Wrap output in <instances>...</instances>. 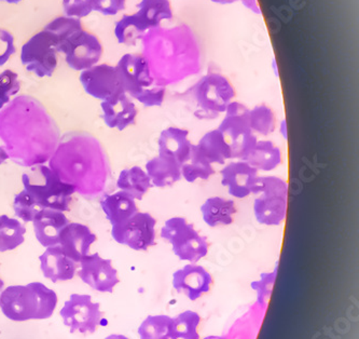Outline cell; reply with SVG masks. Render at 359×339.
Listing matches in <instances>:
<instances>
[{
    "mask_svg": "<svg viewBox=\"0 0 359 339\" xmlns=\"http://www.w3.org/2000/svg\"><path fill=\"white\" fill-rule=\"evenodd\" d=\"M142 42V56L156 84L166 87L200 72V42L188 24L152 28Z\"/></svg>",
    "mask_w": 359,
    "mask_h": 339,
    "instance_id": "obj_3",
    "label": "cell"
},
{
    "mask_svg": "<svg viewBox=\"0 0 359 339\" xmlns=\"http://www.w3.org/2000/svg\"><path fill=\"white\" fill-rule=\"evenodd\" d=\"M194 103L200 115L214 119L224 114L229 104L236 100V92L228 77L219 73L202 76L191 88Z\"/></svg>",
    "mask_w": 359,
    "mask_h": 339,
    "instance_id": "obj_8",
    "label": "cell"
},
{
    "mask_svg": "<svg viewBox=\"0 0 359 339\" xmlns=\"http://www.w3.org/2000/svg\"><path fill=\"white\" fill-rule=\"evenodd\" d=\"M114 67L117 70L122 89L132 98L156 84L148 62L142 54H123Z\"/></svg>",
    "mask_w": 359,
    "mask_h": 339,
    "instance_id": "obj_14",
    "label": "cell"
},
{
    "mask_svg": "<svg viewBox=\"0 0 359 339\" xmlns=\"http://www.w3.org/2000/svg\"><path fill=\"white\" fill-rule=\"evenodd\" d=\"M245 161L254 166L259 173H266L274 171L283 164V152L280 146L276 145L272 140L258 138L254 149Z\"/></svg>",
    "mask_w": 359,
    "mask_h": 339,
    "instance_id": "obj_28",
    "label": "cell"
},
{
    "mask_svg": "<svg viewBox=\"0 0 359 339\" xmlns=\"http://www.w3.org/2000/svg\"><path fill=\"white\" fill-rule=\"evenodd\" d=\"M204 339H224V337L220 336H208L205 337Z\"/></svg>",
    "mask_w": 359,
    "mask_h": 339,
    "instance_id": "obj_50",
    "label": "cell"
},
{
    "mask_svg": "<svg viewBox=\"0 0 359 339\" xmlns=\"http://www.w3.org/2000/svg\"><path fill=\"white\" fill-rule=\"evenodd\" d=\"M57 295L40 282L8 286L0 295V308L12 321L45 320L53 314Z\"/></svg>",
    "mask_w": 359,
    "mask_h": 339,
    "instance_id": "obj_4",
    "label": "cell"
},
{
    "mask_svg": "<svg viewBox=\"0 0 359 339\" xmlns=\"http://www.w3.org/2000/svg\"><path fill=\"white\" fill-rule=\"evenodd\" d=\"M156 218L148 212L138 211L122 224L111 226V236L114 241L132 250L147 251L156 246Z\"/></svg>",
    "mask_w": 359,
    "mask_h": 339,
    "instance_id": "obj_11",
    "label": "cell"
},
{
    "mask_svg": "<svg viewBox=\"0 0 359 339\" xmlns=\"http://www.w3.org/2000/svg\"><path fill=\"white\" fill-rule=\"evenodd\" d=\"M4 286H5V282H4L1 279H0V293H1V291L4 290Z\"/></svg>",
    "mask_w": 359,
    "mask_h": 339,
    "instance_id": "obj_51",
    "label": "cell"
},
{
    "mask_svg": "<svg viewBox=\"0 0 359 339\" xmlns=\"http://www.w3.org/2000/svg\"><path fill=\"white\" fill-rule=\"evenodd\" d=\"M60 138L55 120L33 96H17L0 110V140L14 164L25 168L45 164Z\"/></svg>",
    "mask_w": 359,
    "mask_h": 339,
    "instance_id": "obj_1",
    "label": "cell"
},
{
    "mask_svg": "<svg viewBox=\"0 0 359 339\" xmlns=\"http://www.w3.org/2000/svg\"><path fill=\"white\" fill-rule=\"evenodd\" d=\"M240 3L242 4L246 9L256 14V15H262V10L258 0H240Z\"/></svg>",
    "mask_w": 359,
    "mask_h": 339,
    "instance_id": "obj_44",
    "label": "cell"
},
{
    "mask_svg": "<svg viewBox=\"0 0 359 339\" xmlns=\"http://www.w3.org/2000/svg\"><path fill=\"white\" fill-rule=\"evenodd\" d=\"M214 174V166L194 148V144L189 160L182 166V178L188 182H196L210 180Z\"/></svg>",
    "mask_w": 359,
    "mask_h": 339,
    "instance_id": "obj_35",
    "label": "cell"
},
{
    "mask_svg": "<svg viewBox=\"0 0 359 339\" xmlns=\"http://www.w3.org/2000/svg\"><path fill=\"white\" fill-rule=\"evenodd\" d=\"M32 222L38 242L45 248H50L59 246L60 234L70 220L61 211L42 208Z\"/></svg>",
    "mask_w": 359,
    "mask_h": 339,
    "instance_id": "obj_22",
    "label": "cell"
},
{
    "mask_svg": "<svg viewBox=\"0 0 359 339\" xmlns=\"http://www.w3.org/2000/svg\"><path fill=\"white\" fill-rule=\"evenodd\" d=\"M116 185L122 192L131 194L136 201H140L152 188L149 176L144 168L134 166L124 168L118 176Z\"/></svg>",
    "mask_w": 359,
    "mask_h": 339,
    "instance_id": "obj_30",
    "label": "cell"
},
{
    "mask_svg": "<svg viewBox=\"0 0 359 339\" xmlns=\"http://www.w3.org/2000/svg\"><path fill=\"white\" fill-rule=\"evenodd\" d=\"M188 130L180 126H168L158 138V154L180 164H186L191 156L194 143Z\"/></svg>",
    "mask_w": 359,
    "mask_h": 339,
    "instance_id": "obj_21",
    "label": "cell"
},
{
    "mask_svg": "<svg viewBox=\"0 0 359 339\" xmlns=\"http://www.w3.org/2000/svg\"><path fill=\"white\" fill-rule=\"evenodd\" d=\"M201 317L198 312L186 310L173 318L170 324V339H200L198 326Z\"/></svg>",
    "mask_w": 359,
    "mask_h": 339,
    "instance_id": "obj_34",
    "label": "cell"
},
{
    "mask_svg": "<svg viewBox=\"0 0 359 339\" xmlns=\"http://www.w3.org/2000/svg\"><path fill=\"white\" fill-rule=\"evenodd\" d=\"M200 211L208 227L216 228L233 224L238 208L234 200L212 196L204 201Z\"/></svg>",
    "mask_w": 359,
    "mask_h": 339,
    "instance_id": "obj_24",
    "label": "cell"
},
{
    "mask_svg": "<svg viewBox=\"0 0 359 339\" xmlns=\"http://www.w3.org/2000/svg\"><path fill=\"white\" fill-rule=\"evenodd\" d=\"M42 208H43L34 199V197L25 190H22L14 197V214L24 222H33L35 216Z\"/></svg>",
    "mask_w": 359,
    "mask_h": 339,
    "instance_id": "obj_38",
    "label": "cell"
},
{
    "mask_svg": "<svg viewBox=\"0 0 359 339\" xmlns=\"http://www.w3.org/2000/svg\"><path fill=\"white\" fill-rule=\"evenodd\" d=\"M280 133L284 140H287V122L285 119H283L282 121H280Z\"/></svg>",
    "mask_w": 359,
    "mask_h": 339,
    "instance_id": "obj_46",
    "label": "cell"
},
{
    "mask_svg": "<svg viewBox=\"0 0 359 339\" xmlns=\"http://www.w3.org/2000/svg\"><path fill=\"white\" fill-rule=\"evenodd\" d=\"M8 159H9V156H8L5 146L0 145V166H1L4 162L7 161Z\"/></svg>",
    "mask_w": 359,
    "mask_h": 339,
    "instance_id": "obj_45",
    "label": "cell"
},
{
    "mask_svg": "<svg viewBox=\"0 0 359 339\" xmlns=\"http://www.w3.org/2000/svg\"><path fill=\"white\" fill-rule=\"evenodd\" d=\"M173 318L166 314L148 316L142 321L138 334L140 339H170V324Z\"/></svg>",
    "mask_w": 359,
    "mask_h": 339,
    "instance_id": "obj_37",
    "label": "cell"
},
{
    "mask_svg": "<svg viewBox=\"0 0 359 339\" xmlns=\"http://www.w3.org/2000/svg\"><path fill=\"white\" fill-rule=\"evenodd\" d=\"M21 89L19 76L13 70L6 69L0 73V110L11 102L12 96L17 95Z\"/></svg>",
    "mask_w": 359,
    "mask_h": 339,
    "instance_id": "obj_39",
    "label": "cell"
},
{
    "mask_svg": "<svg viewBox=\"0 0 359 339\" xmlns=\"http://www.w3.org/2000/svg\"><path fill=\"white\" fill-rule=\"evenodd\" d=\"M64 13L66 17L83 19L93 12V0H63Z\"/></svg>",
    "mask_w": 359,
    "mask_h": 339,
    "instance_id": "obj_41",
    "label": "cell"
},
{
    "mask_svg": "<svg viewBox=\"0 0 359 339\" xmlns=\"http://www.w3.org/2000/svg\"><path fill=\"white\" fill-rule=\"evenodd\" d=\"M161 238L172 246L174 254L182 262H198L208 256L210 244L194 224L182 216L170 218L161 228Z\"/></svg>",
    "mask_w": 359,
    "mask_h": 339,
    "instance_id": "obj_7",
    "label": "cell"
},
{
    "mask_svg": "<svg viewBox=\"0 0 359 339\" xmlns=\"http://www.w3.org/2000/svg\"><path fill=\"white\" fill-rule=\"evenodd\" d=\"M250 108L241 102L232 101L224 112L217 129L231 148L232 160H245L256 145L258 136L248 124Z\"/></svg>",
    "mask_w": 359,
    "mask_h": 339,
    "instance_id": "obj_9",
    "label": "cell"
},
{
    "mask_svg": "<svg viewBox=\"0 0 359 339\" xmlns=\"http://www.w3.org/2000/svg\"><path fill=\"white\" fill-rule=\"evenodd\" d=\"M26 227L18 218L0 215V252L19 248L25 240Z\"/></svg>",
    "mask_w": 359,
    "mask_h": 339,
    "instance_id": "obj_31",
    "label": "cell"
},
{
    "mask_svg": "<svg viewBox=\"0 0 359 339\" xmlns=\"http://www.w3.org/2000/svg\"><path fill=\"white\" fill-rule=\"evenodd\" d=\"M82 29H83V26L79 19L66 17V15L55 18L43 28V31L49 33L55 40L57 51L70 37H73L76 33Z\"/></svg>",
    "mask_w": 359,
    "mask_h": 339,
    "instance_id": "obj_36",
    "label": "cell"
},
{
    "mask_svg": "<svg viewBox=\"0 0 359 339\" xmlns=\"http://www.w3.org/2000/svg\"><path fill=\"white\" fill-rule=\"evenodd\" d=\"M79 270L76 274L84 284L100 293H112L114 286L120 284L118 272L112 266L111 260H106L95 253L80 260Z\"/></svg>",
    "mask_w": 359,
    "mask_h": 339,
    "instance_id": "obj_15",
    "label": "cell"
},
{
    "mask_svg": "<svg viewBox=\"0 0 359 339\" xmlns=\"http://www.w3.org/2000/svg\"><path fill=\"white\" fill-rule=\"evenodd\" d=\"M105 339H128V337L124 336V335L120 334H112L110 336L106 337Z\"/></svg>",
    "mask_w": 359,
    "mask_h": 339,
    "instance_id": "obj_48",
    "label": "cell"
},
{
    "mask_svg": "<svg viewBox=\"0 0 359 339\" xmlns=\"http://www.w3.org/2000/svg\"><path fill=\"white\" fill-rule=\"evenodd\" d=\"M49 168L86 199H100L109 192L111 171L107 152L88 132L72 131L61 136Z\"/></svg>",
    "mask_w": 359,
    "mask_h": 339,
    "instance_id": "obj_2",
    "label": "cell"
},
{
    "mask_svg": "<svg viewBox=\"0 0 359 339\" xmlns=\"http://www.w3.org/2000/svg\"><path fill=\"white\" fill-rule=\"evenodd\" d=\"M248 124L257 136H269L274 133L278 126L276 112L266 104H259L250 108Z\"/></svg>",
    "mask_w": 359,
    "mask_h": 339,
    "instance_id": "obj_33",
    "label": "cell"
},
{
    "mask_svg": "<svg viewBox=\"0 0 359 339\" xmlns=\"http://www.w3.org/2000/svg\"><path fill=\"white\" fill-rule=\"evenodd\" d=\"M194 148L212 166H224L226 161L232 160L231 148L218 129L206 132L198 143L194 144Z\"/></svg>",
    "mask_w": 359,
    "mask_h": 339,
    "instance_id": "obj_27",
    "label": "cell"
},
{
    "mask_svg": "<svg viewBox=\"0 0 359 339\" xmlns=\"http://www.w3.org/2000/svg\"><path fill=\"white\" fill-rule=\"evenodd\" d=\"M145 171L149 176L152 187H170L182 180V166L160 154L146 164Z\"/></svg>",
    "mask_w": 359,
    "mask_h": 339,
    "instance_id": "obj_26",
    "label": "cell"
},
{
    "mask_svg": "<svg viewBox=\"0 0 359 339\" xmlns=\"http://www.w3.org/2000/svg\"><path fill=\"white\" fill-rule=\"evenodd\" d=\"M259 175V172L245 160H231L220 170L222 185L234 199L250 197Z\"/></svg>",
    "mask_w": 359,
    "mask_h": 339,
    "instance_id": "obj_17",
    "label": "cell"
},
{
    "mask_svg": "<svg viewBox=\"0 0 359 339\" xmlns=\"http://www.w3.org/2000/svg\"><path fill=\"white\" fill-rule=\"evenodd\" d=\"M114 36L122 45L134 46L144 38L148 29L136 13L126 14L114 26Z\"/></svg>",
    "mask_w": 359,
    "mask_h": 339,
    "instance_id": "obj_32",
    "label": "cell"
},
{
    "mask_svg": "<svg viewBox=\"0 0 359 339\" xmlns=\"http://www.w3.org/2000/svg\"><path fill=\"white\" fill-rule=\"evenodd\" d=\"M212 3L216 4V5H232V4L238 3L240 0H210Z\"/></svg>",
    "mask_w": 359,
    "mask_h": 339,
    "instance_id": "obj_47",
    "label": "cell"
},
{
    "mask_svg": "<svg viewBox=\"0 0 359 339\" xmlns=\"http://www.w3.org/2000/svg\"><path fill=\"white\" fill-rule=\"evenodd\" d=\"M100 307L98 303L92 302L90 295L72 294L60 314L72 334L76 331L82 334H93L104 318V312H100Z\"/></svg>",
    "mask_w": 359,
    "mask_h": 339,
    "instance_id": "obj_12",
    "label": "cell"
},
{
    "mask_svg": "<svg viewBox=\"0 0 359 339\" xmlns=\"http://www.w3.org/2000/svg\"><path fill=\"white\" fill-rule=\"evenodd\" d=\"M136 9V15L148 31L160 27L162 22L170 21L174 18L170 0H140Z\"/></svg>",
    "mask_w": 359,
    "mask_h": 339,
    "instance_id": "obj_29",
    "label": "cell"
},
{
    "mask_svg": "<svg viewBox=\"0 0 359 339\" xmlns=\"http://www.w3.org/2000/svg\"><path fill=\"white\" fill-rule=\"evenodd\" d=\"M59 53L65 55L66 64L72 69L83 72L98 64L104 49L97 36L83 28L61 46Z\"/></svg>",
    "mask_w": 359,
    "mask_h": 339,
    "instance_id": "obj_13",
    "label": "cell"
},
{
    "mask_svg": "<svg viewBox=\"0 0 359 339\" xmlns=\"http://www.w3.org/2000/svg\"><path fill=\"white\" fill-rule=\"evenodd\" d=\"M214 284L212 274L198 262H188L172 277V284L178 293L186 295L191 302L208 294Z\"/></svg>",
    "mask_w": 359,
    "mask_h": 339,
    "instance_id": "obj_18",
    "label": "cell"
},
{
    "mask_svg": "<svg viewBox=\"0 0 359 339\" xmlns=\"http://www.w3.org/2000/svg\"><path fill=\"white\" fill-rule=\"evenodd\" d=\"M166 88L160 84H152L151 87L142 90L133 100L140 102L146 107H160L165 101Z\"/></svg>",
    "mask_w": 359,
    "mask_h": 339,
    "instance_id": "obj_40",
    "label": "cell"
},
{
    "mask_svg": "<svg viewBox=\"0 0 359 339\" xmlns=\"http://www.w3.org/2000/svg\"><path fill=\"white\" fill-rule=\"evenodd\" d=\"M39 260L42 274L53 284L72 280L77 272V262L67 258L60 246L47 248Z\"/></svg>",
    "mask_w": 359,
    "mask_h": 339,
    "instance_id": "obj_23",
    "label": "cell"
},
{
    "mask_svg": "<svg viewBox=\"0 0 359 339\" xmlns=\"http://www.w3.org/2000/svg\"><path fill=\"white\" fill-rule=\"evenodd\" d=\"M126 0H93V11L114 17L126 9Z\"/></svg>",
    "mask_w": 359,
    "mask_h": 339,
    "instance_id": "obj_42",
    "label": "cell"
},
{
    "mask_svg": "<svg viewBox=\"0 0 359 339\" xmlns=\"http://www.w3.org/2000/svg\"><path fill=\"white\" fill-rule=\"evenodd\" d=\"M103 112L104 122L110 129L123 131L128 126L135 124L138 116V109L133 98L126 92L118 94L114 98L100 103Z\"/></svg>",
    "mask_w": 359,
    "mask_h": 339,
    "instance_id": "obj_20",
    "label": "cell"
},
{
    "mask_svg": "<svg viewBox=\"0 0 359 339\" xmlns=\"http://www.w3.org/2000/svg\"><path fill=\"white\" fill-rule=\"evenodd\" d=\"M0 1L10 4V5H17V4L21 3L22 0H0Z\"/></svg>",
    "mask_w": 359,
    "mask_h": 339,
    "instance_id": "obj_49",
    "label": "cell"
},
{
    "mask_svg": "<svg viewBox=\"0 0 359 339\" xmlns=\"http://www.w3.org/2000/svg\"><path fill=\"white\" fill-rule=\"evenodd\" d=\"M257 222L264 226H280L284 222L288 210L290 187L284 178L276 175H259L252 194Z\"/></svg>",
    "mask_w": 359,
    "mask_h": 339,
    "instance_id": "obj_6",
    "label": "cell"
},
{
    "mask_svg": "<svg viewBox=\"0 0 359 339\" xmlns=\"http://www.w3.org/2000/svg\"><path fill=\"white\" fill-rule=\"evenodd\" d=\"M57 54L55 40L42 29L24 44L21 62L27 72L37 77H51L57 67Z\"/></svg>",
    "mask_w": 359,
    "mask_h": 339,
    "instance_id": "obj_10",
    "label": "cell"
},
{
    "mask_svg": "<svg viewBox=\"0 0 359 339\" xmlns=\"http://www.w3.org/2000/svg\"><path fill=\"white\" fill-rule=\"evenodd\" d=\"M79 81L84 91L102 102L124 92L116 67L109 64H96L89 69L83 70L80 74Z\"/></svg>",
    "mask_w": 359,
    "mask_h": 339,
    "instance_id": "obj_16",
    "label": "cell"
},
{
    "mask_svg": "<svg viewBox=\"0 0 359 339\" xmlns=\"http://www.w3.org/2000/svg\"><path fill=\"white\" fill-rule=\"evenodd\" d=\"M24 190L43 208L67 212L76 194L75 187L62 182L49 166L38 164L32 166L22 175Z\"/></svg>",
    "mask_w": 359,
    "mask_h": 339,
    "instance_id": "obj_5",
    "label": "cell"
},
{
    "mask_svg": "<svg viewBox=\"0 0 359 339\" xmlns=\"http://www.w3.org/2000/svg\"><path fill=\"white\" fill-rule=\"evenodd\" d=\"M100 206L111 226L122 224L140 211L133 197L122 190L106 194Z\"/></svg>",
    "mask_w": 359,
    "mask_h": 339,
    "instance_id": "obj_25",
    "label": "cell"
},
{
    "mask_svg": "<svg viewBox=\"0 0 359 339\" xmlns=\"http://www.w3.org/2000/svg\"><path fill=\"white\" fill-rule=\"evenodd\" d=\"M15 52L14 36L5 28H0V66L5 65Z\"/></svg>",
    "mask_w": 359,
    "mask_h": 339,
    "instance_id": "obj_43",
    "label": "cell"
},
{
    "mask_svg": "<svg viewBox=\"0 0 359 339\" xmlns=\"http://www.w3.org/2000/svg\"><path fill=\"white\" fill-rule=\"evenodd\" d=\"M97 237L88 226L80 222H69L59 236V246L67 258L79 264L90 254V248Z\"/></svg>",
    "mask_w": 359,
    "mask_h": 339,
    "instance_id": "obj_19",
    "label": "cell"
}]
</instances>
